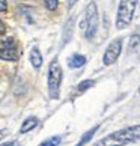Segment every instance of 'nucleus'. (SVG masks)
<instances>
[{"mask_svg": "<svg viewBox=\"0 0 140 146\" xmlns=\"http://www.w3.org/2000/svg\"><path fill=\"white\" fill-rule=\"evenodd\" d=\"M5 9H6V2L2 0V11H3V12H5Z\"/></svg>", "mask_w": 140, "mask_h": 146, "instance_id": "f3484780", "label": "nucleus"}, {"mask_svg": "<svg viewBox=\"0 0 140 146\" xmlns=\"http://www.w3.org/2000/svg\"><path fill=\"white\" fill-rule=\"evenodd\" d=\"M140 140V125H133L109 134L107 137L98 140L94 146H125Z\"/></svg>", "mask_w": 140, "mask_h": 146, "instance_id": "f257e3e1", "label": "nucleus"}, {"mask_svg": "<svg viewBox=\"0 0 140 146\" xmlns=\"http://www.w3.org/2000/svg\"><path fill=\"white\" fill-rule=\"evenodd\" d=\"M60 83H62V69L57 59H54L50 63V68H48V92H50V96L53 100L59 96Z\"/></svg>", "mask_w": 140, "mask_h": 146, "instance_id": "20e7f679", "label": "nucleus"}, {"mask_svg": "<svg viewBox=\"0 0 140 146\" xmlns=\"http://www.w3.org/2000/svg\"><path fill=\"white\" fill-rule=\"evenodd\" d=\"M80 29L83 30V33L88 39H92L96 35V30H98V11H96V5L94 2L89 3L88 8H86L84 18L80 23Z\"/></svg>", "mask_w": 140, "mask_h": 146, "instance_id": "f03ea898", "label": "nucleus"}, {"mask_svg": "<svg viewBox=\"0 0 140 146\" xmlns=\"http://www.w3.org/2000/svg\"><path fill=\"white\" fill-rule=\"evenodd\" d=\"M86 63V57L82 54H72L71 57L68 59V66L69 68H82L83 65Z\"/></svg>", "mask_w": 140, "mask_h": 146, "instance_id": "0eeeda50", "label": "nucleus"}, {"mask_svg": "<svg viewBox=\"0 0 140 146\" xmlns=\"http://www.w3.org/2000/svg\"><path fill=\"white\" fill-rule=\"evenodd\" d=\"M44 3H45V8H47V9L53 11V9L57 8V3H59V2H57V0H45Z\"/></svg>", "mask_w": 140, "mask_h": 146, "instance_id": "2eb2a0df", "label": "nucleus"}, {"mask_svg": "<svg viewBox=\"0 0 140 146\" xmlns=\"http://www.w3.org/2000/svg\"><path fill=\"white\" fill-rule=\"evenodd\" d=\"M94 84H95L94 80H84V82H82V83L77 86V92H78V94H82V92L88 90L89 88H92Z\"/></svg>", "mask_w": 140, "mask_h": 146, "instance_id": "ddd939ff", "label": "nucleus"}, {"mask_svg": "<svg viewBox=\"0 0 140 146\" xmlns=\"http://www.w3.org/2000/svg\"><path fill=\"white\" fill-rule=\"evenodd\" d=\"M36 125H38V119H36V117H27V119L23 122V125L20 127V133H21V134L29 133L30 129H33Z\"/></svg>", "mask_w": 140, "mask_h": 146, "instance_id": "1a4fd4ad", "label": "nucleus"}, {"mask_svg": "<svg viewBox=\"0 0 140 146\" xmlns=\"http://www.w3.org/2000/svg\"><path fill=\"white\" fill-rule=\"evenodd\" d=\"M60 143V136H53L50 139H47L45 142H42L39 146H57Z\"/></svg>", "mask_w": 140, "mask_h": 146, "instance_id": "4468645a", "label": "nucleus"}, {"mask_svg": "<svg viewBox=\"0 0 140 146\" xmlns=\"http://www.w3.org/2000/svg\"><path fill=\"white\" fill-rule=\"evenodd\" d=\"M21 56V51H20V47L17 44V41L14 38H3L2 39V50H0V57L3 60H8V62H14V60H18V57Z\"/></svg>", "mask_w": 140, "mask_h": 146, "instance_id": "39448f33", "label": "nucleus"}, {"mask_svg": "<svg viewBox=\"0 0 140 146\" xmlns=\"http://www.w3.org/2000/svg\"><path fill=\"white\" fill-rule=\"evenodd\" d=\"M30 62L35 68H41V65H42V54L36 47H33L30 51Z\"/></svg>", "mask_w": 140, "mask_h": 146, "instance_id": "6e6552de", "label": "nucleus"}, {"mask_svg": "<svg viewBox=\"0 0 140 146\" xmlns=\"http://www.w3.org/2000/svg\"><path fill=\"white\" fill-rule=\"evenodd\" d=\"M140 48V35L139 33H134L131 38H130V42H128V50L130 51H136Z\"/></svg>", "mask_w": 140, "mask_h": 146, "instance_id": "9b49d317", "label": "nucleus"}, {"mask_svg": "<svg viewBox=\"0 0 140 146\" xmlns=\"http://www.w3.org/2000/svg\"><path fill=\"white\" fill-rule=\"evenodd\" d=\"M96 129H98V125H96V127H94L92 129H89L88 133H84V134H83V137L80 139V142H78L77 145H75V146H84V145L88 143V142H89L90 139L94 137V134L96 133Z\"/></svg>", "mask_w": 140, "mask_h": 146, "instance_id": "f8f14e48", "label": "nucleus"}, {"mask_svg": "<svg viewBox=\"0 0 140 146\" xmlns=\"http://www.w3.org/2000/svg\"><path fill=\"white\" fill-rule=\"evenodd\" d=\"M74 17L69 18V21L65 24V29H63V41L62 44H66V42L71 39V35H72V27H74Z\"/></svg>", "mask_w": 140, "mask_h": 146, "instance_id": "9d476101", "label": "nucleus"}, {"mask_svg": "<svg viewBox=\"0 0 140 146\" xmlns=\"http://www.w3.org/2000/svg\"><path fill=\"white\" fill-rule=\"evenodd\" d=\"M77 2H78V0H66V3H68V8L71 9V8L74 6V5L77 3Z\"/></svg>", "mask_w": 140, "mask_h": 146, "instance_id": "dca6fc26", "label": "nucleus"}, {"mask_svg": "<svg viewBox=\"0 0 140 146\" xmlns=\"http://www.w3.org/2000/svg\"><path fill=\"white\" fill-rule=\"evenodd\" d=\"M121 51H122V39H113L109 44V47L105 48V51H104V56H103L104 65H107V66L113 65L117 60Z\"/></svg>", "mask_w": 140, "mask_h": 146, "instance_id": "423d86ee", "label": "nucleus"}, {"mask_svg": "<svg viewBox=\"0 0 140 146\" xmlns=\"http://www.w3.org/2000/svg\"><path fill=\"white\" fill-rule=\"evenodd\" d=\"M14 143H15V142H9V143H3L2 146H12Z\"/></svg>", "mask_w": 140, "mask_h": 146, "instance_id": "a211bd4d", "label": "nucleus"}, {"mask_svg": "<svg viewBox=\"0 0 140 146\" xmlns=\"http://www.w3.org/2000/svg\"><path fill=\"white\" fill-rule=\"evenodd\" d=\"M136 6H137V0H121L119 8H117V15H116L117 29H125L130 26Z\"/></svg>", "mask_w": 140, "mask_h": 146, "instance_id": "7ed1b4c3", "label": "nucleus"}]
</instances>
